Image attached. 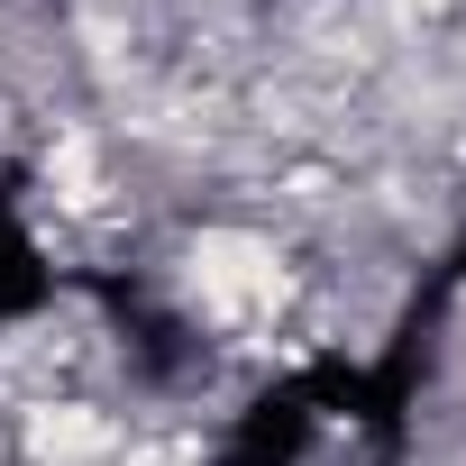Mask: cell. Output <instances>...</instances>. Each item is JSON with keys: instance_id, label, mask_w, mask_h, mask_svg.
<instances>
[{"instance_id": "cell-1", "label": "cell", "mask_w": 466, "mask_h": 466, "mask_svg": "<svg viewBox=\"0 0 466 466\" xmlns=\"http://www.w3.org/2000/svg\"><path fill=\"white\" fill-rule=\"evenodd\" d=\"M46 302H56V266H46V248H37L19 192L0 183V320H28V311H46Z\"/></svg>"}, {"instance_id": "cell-2", "label": "cell", "mask_w": 466, "mask_h": 466, "mask_svg": "<svg viewBox=\"0 0 466 466\" xmlns=\"http://www.w3.org/2000/svg\"><path fill=\"white\" fill-rule=\"evenodd\" d=\"M457 284H466V238H457V248H448V266H439V302H448Z\"/></svg>"}]
</instances>
